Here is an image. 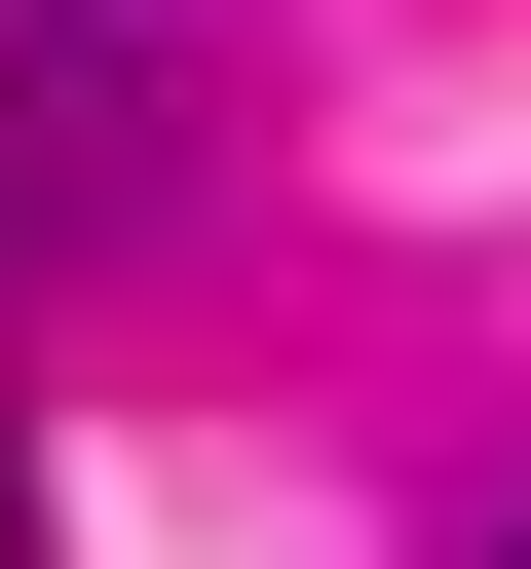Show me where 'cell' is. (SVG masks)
Returning a JSON list of instances; mask_svg holds the SVG:
<instances>
[{
	"label": "cell",
	"instance_id": "6da1fadb",
	"mask_svg": "<svg viewBox=\"0 0 531 569\" xmlns=\"http://www.w3.org/2000/svg\"><path fill=\"white\" fill-rule=\"evenodd\" d=\"M0 569H39V456H0Z\"/></svg>",
	"mask_w": 531,
	"mask_h": 569
}]
</instances>
